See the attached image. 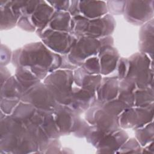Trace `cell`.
Returning <instances> with one entry per match:
<instances>
[{
	"label": "cell",
	"instance_id": "obj_1",
	"mask_svg": "<svg viewBox=\"0 0 154 154\" xmlns=\"http://www.w3.org/2000/svg\"><path fill=\"white\" fill-rule=\"evenodd\" d=\"M12 61L16 67H27L39 79L44 80L49 73L60 69L62 57L41 42L29 43L16 50Z\"/></svg>",
	"mask_w": 154,
	"mask_h": 154
},
{
	"label": "cell",
	"instance_id": "obj_2",
	"mask_svg": "<svg viewBox=\"0 0 154 154\" xmlns=\"http://www.w3.org/2000/svg\"><path fill=\"white\" fill-rule=\"evenodd\" d=\"M1 153H39L38 146L25 126L11 115L1 117Z\"/></svg>",
	"mask_w": 154,
	"mask_h": 154
},
{
	"label": "cell",
	"instance_id": "obj_3",
	"mask_svg": "<svg viewBox=\"0 0 154 154\" xmlns=\"http://www.w3.org/2000/svg\"><path fill=\"white\" fill-rule=\"evenodd\" d=\"M115 26L114 18L108 13L92 19L77 16L72 17L70 32L76 38L87 37L101 38L110 35L114 31Z\"/></svg>",
	"mask_w": 154,
	"mask_h": 154
},
{
	"label": "cell",
	"instance_id": "obj_4",
	"mask_svg": "<svg viewBox=\"0 0 154 154\" xmlns=\"http://www.w3.org/2000/svg\"><path fill=\"white\" fill-rule=\"evenodd\" d=\"M73 82V70L61 69L49 73L43 81L58 103L66 106H69L71 102Z\"/></svg>",
	"mask_w": 154,
	"mask_h": 154
},
{
	"label": "cell",
	"instance_id": "obj_5",
	"mask_svg": "<svg viewBox=\"0 0 154 154\" xmlns=\"http://www.w3.org/2000/svg\"><path fill=\"white\" fill-rule=\"evenodd\" d=\"M128 62L129 68L125 78L134 82L137 88L153 87L152 60L147 55L139 52L129 57Z\"/></svg>",
	"mask_w": 154,
	"mask_h": 154
},
{
	"label": "cell",
	"instance_id": "obj_6",
	"mask_svg": "<svg viewBox=\"0 0 154 154\" xmlns=\"http://www.w3.org/2000/svg\"><path fill=\"white\" fill-rule=\"evenodd\" d=\"M108 45H113V39L110 35L101 38L79 37L67 57L73 65L80 67L85 60L97 56L101 47Z\"/></svg>",
	"mask_w": 154,
	"mask_h": 154
},
{
	"label": "cell",
	"instance_id": "obj_7",
	"mask_svg": "<svg viewBox=\"0 0 154 154\" xmlns=\"http://www.w3.org/2000/svg\"><path fill=\"white\" fill-rule=\"evenodd\" d=\"M21 101L29 103L40 111L51 112H53L59 105L52 91L41 82L24 92Z\"/></svg>",
	"mask_w": 154,
	"mask_h": 154
},
{
	"label": "cell",
	"instance_id": "obj_8",
	"mask_svg": "<svg viewBox=\"0 0 154 154\" xmlns=\"http://www.w3.org/2000/svg\"><path fill=\"white\" fill-rule=\"evenodd\" d=\"M42 43L50 50L59 55H67L75 44L77 38L71 32L44 29L38 34Z\"/></svg>",
	"mask_w": 154,
	"mask_h": 154
},
{
	"label": "cell",
	"instance_id": "obj_9",
	"mask_svg": "<svg viewBox=\"0 0 154 154\" xmlns=\"http://www.w3.org/2000/svg\"><path fill=\"white\" fill-rule=\"evenodd\" d=\"M153 103L146 106L126 108L119 116V123L123 129H137L153 121Z\"/></svg>",
	"mask_w": 154,
	"mask_h": 154
},
{
	"label": "cell",
	"instance_id": "obj_10",
	"mask_svg": "<svg viewBox=\"0 0 154 154\" xmlns=\"http://www.w3.org/2000/svg\"><path fill=\"white\" fill-rule=\"evenodd\" d=\"M85 120L101 131L108 134L119 129V117L114 116L102 108L97 100L87 110Z\"/></svg>",
	"mask_w": 154,
	"mask_h": 154
},
{
	"label": "cell",
	"instance_id": "obj_11",
	"mask_svg": "<svg viewBox=\"0 0 154 154\" xmlns=\"http://www.w3.org/2000/svg\"><path fill=\"white\" fill-rule=\"evenodd\" d=\"M123 14L135 25H143L153 17V1H126Z\"/></svg>",
	"mask_w": 154,
	"mask_h": 154
},
{
	"label": "cell",
	"instance_id": "obj_12",
	"mask_svg": "<svg viewBox=\"0 0 154 154\" xmlns=\"http://www.w3.org/2000/svg\"><path fill=\"white\" fill-rule=\"evenodd\" d=\"M53 115L60 135L74 134L82 120L79 114L66 105L59 104L53 112Z\"/></svg>",
	"mask_w": 154,
	"mask_h": 154
},
{
	"label": "cell",
	"instance_id": "obj_13",
	"mask_svg": "<svg viewBox=\"0 0 154 154\" xmlns=\"http://www.w3.org/2000/svg\"><path fill=\"white\" fill-rule=\"evenodd\" d=\"M23 1H1V29L14 27L22 16Z\"/></svg>",
	"mask_w": 154,
	"mask_h": 154
},
{
	"label": "cell",
	"instance_id": "obj_14",
	"mask_svg": "<svg viewBox=\"0 0 154 154\" xmlns=\"http://www.w3.org/2000/svg\"><path fill=\"white\" fill-rule=\"evenodd\" d=\"M96 100V93L79 87H73L71 102L68 106L79 114L90 108Z\"/></svg>",
	"mask_w": 154,
	"mask_h": 154
},
{
	"label": "cell",
	"instance_id": "obj_15",
	"mask_svg": "<svg viewBox=\"0 0 154 154\" xmlns=\"http://www.w3.org/2000/svg\"><path fill=\"white\" fill-rule=\"evenodd\" d=\"M128 139L127 133L120 128L106 134L96 146L97 153H116Z\"/></svg>",
	"mask_w": 154,
	"mask_h": 154
},
{
	"label": "cell",
	"instance_id": "obj_16",
	"mask_svg": "<svg viewBox=\"0 0 154 154\" xmlns=\"http://www.w3.org/2000/svg\"><path fill=\"white\" fill-rule=\"evenodd\" d=\"M97 57L99 61L100 75H108L117 69L120 56L113 45H108L102 46Z\"/></svg>",
	"mask_w": 154,
	"mask_h": 154
},
{
	"label": "cell",
	"instance_id": "obj_17",
	"mask_svg": "<svg viewBox=\"0 0 154 154\" xmlns=\"http://www.w3.org/2000/svg\"><path fill=\"white\" fill-rule=\"evenodd\" d=\"M119 80L117 76L102 78L100 85L96 92V100L104 103L115 99L118 96Z\"/></svg>",
	"mask_w": 154,
	"mask_h": 154
},
{
	"label": "cell",
	"instance_id": "obj_18",
	"mask_svg": "<svg viewBox=\"0 0 154 154\" xmlns=\"http://www.w3.org/2000/svg\"><path fill=\"white\" fill-rule=\"evenodd\" d=\"M55 10L45 1H38L33 13L29 16L31 23L36 29L37 34H40L46 26Z\"/></svg>",
	"mask_w": 154,
	"mask_h": 154
},
{
	"label": "cell",
	"instance_id": "obj_19",
	"mask_svg": "<svg viewBox=\"0 0 154 154\" xmlns=\"http://www.w3.org/2000/svg\"><path fill=\"white\" fill-rule=\"evenodd\" d=\"M79 16L92 19L108 14L106 3L99 1H78Z\"/></svg>",
	"mask_w": 154,
	"mask_h": 154
},
{
	"label": "cell",
	"instance_id": "obj_20",
	"mask_svg": "<svg viewBox=\"0 0 154 154\" xmlns=\"http://www.w3.org/2000/svg\"><path fill=\"white\" fill-rule=\"evenodd\" d=\"M74 82L77 87L96 93L101 82V75H93L80 67L74 70Z\"/></svg>",
	"mask_w": 154,
	"mask_h": 154
},
{
	"label": "cell",
	"instance_id": "obj_21",
	"mask_svg": "<svg viewBox=\"0 0 154 154\" xmlns=\"http://www.w3.org/2000/svg\"><path fill=\"white\" fill-rule=\"evenodd\" d=\"M139 50L152 60L153 54V19L143 25L139 32Z\"/></svg>",
	"mask_w": 154,
	"mask_h": 154
},
{
	"label": "cell",
	"instance_id": "obj_22",
	"mask_svg": "<svg viewBox=\"0 0 154 154\" xmlns=\"http://www.w3.org/2000/svg\"><path fill=\"white\" fill-rule=\"evenodd\" d=\"M23 91L14 76H11L1 88V101L19 103Z\"/></svg>",
	"mask_w": 154,
	"mask_h": 154
},
{
	"label": "cell",
	"instance_id": "obj_23",
	"mask_svg": "<svg viewBox=\"0 0 154 154\" xmlns=\"http://www.w3.org/2000/svg\"><path fill=\"white\" fill-rule=\"evenodd\" d=\"M72 17L68 11H55L45 28L56 31L71 32Z\"/></svg>",
	"mask_w": 154,
	"mask_h": 154
},
{
	"label": "cell",
	"instance_id": "obj_24",
	"mask_svg": "<svg viewBox=\"0 0 154 154\" xmlns=\"http://www.w3.org/2000/svg\"><path fill=\"white\" fill-rule=\"evenodd\" d=\"M135 84L128 79H123L119 82L118 99L128 107L134 106V92L137 88Z\"/></svg>",
	"mask_w": 154,
	"mask_h": 154
},
{
	"label": "cell",
	"instance_id": "obj_25",
	"mask_svg": "<svg viewBox=\"0 0 154 154\" xmlns=\"http://www.w3.org/2000/svg\"><path fill=\"white\" fill-rule=\"evenodd\" d=\"M14 76L17 80L23 93L41 81L28 68L22 66L16 68Z\"/></svg>",
	"mask_w": 154,
	"mask_h": 154
},
{
	"label": "cell",
	"instance_id": "obj_26",
	"mask_svg": "<svg viewBox=\"0 0 154 154\" xmlns=\"http://www.w3.org/2000/svg\"><path fill=\"white\" fill-rule=\"evenodd\" d=\"M153 103V87L137 88L134 92V106H146Z\"/></svg>",
	"mask_w": 154,
	"mask_h": 154
},
{
	"label": "cell",
	"instance_id": "obj_27",
	"mask_svg": "<svg viewBox=\"0 0 154 154\" xmlns=\"http://www.w3.org/2000/svg\"><path fill=\"white\" fill-rule=\"evenodd\" d=\"M135 138L141 146L144 147L153 140V121L143 127L135 129Z\"/></svg>",
	"mask_w": 154,
	"mask_h": 154
},
{
	"label": "cell",
	"instance_id": "obj_28",
	"mask_svg": "<svg viewBox=\"0 0 154 154\" xmlns=\"http://www.w3.org/2000/svg\"><path fill=\"white\" fill-rule=\"evenodd\" d=\"M100 104L106 111L118 117L128 108V106L119 99H115L104 103H100Z\"/></svg>",
	"mask_w": 154,
	"mask_h": 154
},
{
	"label": "cell",
	"instance_id": "obj_29",
	"mask_svg": "<svg viewBox=\"0 0 154 154\" xmlns=\"http://www.w3.org/2000/svg\"><path fill=\"white\" fill-rule=\"evenodd\" d=\"M81 67L90 74L100 75V64L97 56H93L85 60L82 64Z\"/></svg>",
	"mask_w": 154,
	"mask_h": 154
},
{
	"label": "cell",
	"instance_id": "obj_30",
	"mask_svg": "<svg viewBox=\"0 0 154 154\" xmlns=\"http://www.w3.org/2000/svg\"><path fill=\"white\" fill-rule=\"evenodd\" d=\"M141 146L136 138L127 140L116 153H139L141 152Z\"/></svg>",
	"mask_w": 154,
	"mask_h": 154
},
{
	"label": "cell",
	"instance_id": "obj_31",
	"mask_svg": "<svg viewBox=\"0 0 154 154\" xmlns=\"http://www.w3.org/2000/svg\"><path fill=\"white\" fill-rule=\"evenodd\" d=\"M126 1H108L106 6L108 14L111 15H119L123 14Z\"/></svg>",
	"mask_w": 154,
	"mask_h": 154
},
{
	"label": "cell",
	"instance_id": "obj_32",
	"mask_svg": "<svg viewBox=\"0 0 154 154\" xmlns=\"http://www.w3.org/2000/svg\"><path fill=\"white\" fill-rule=\"evenodd\" d=\"M117 78L119 81L125 79L126 76L128 68L129 62L128 59L125 58H120L117 64Z\"/></svg>",
	"mask_w": 154,
	"mask_h": 154
},
{
	"label": "cell",
	"instance_id": "obj_33",
	"mask_svg": "<svg viewBox=\"0 0 154 154\" xmlns=\"http://www.w3.org/2000/svg\"><path fill=\"white\" fill-rule=\"evenodd\" d=\"M17 24L19 27L21 28L22 29L25 31H29V32H34L36 31L35 28L34 26V25L31 23L29 16L22 15L19 18Z\"/></svg>",
	"mask_w": 154,
	"mask_h": 154
},
{
	"label": "cell",
	"instance_id": "obj_34",
	"mask_svg": "<svg viewBox=\"0 0 154 154\" xmlns=\"http://www.w3.org/2000/svg\"><path fill=\"white\" fill-rule=\"evenodd\" d=\"M47 2L55 11H68L70 5V1H53Z\"/></svg>",
	"mask_w": 154,
	"mask_h": 154
}]
</instances>
